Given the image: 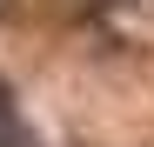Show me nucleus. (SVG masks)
I'll return each instance as SVG.
<instances>
[{"label":"nucleus","mask_w":154,"mask_h":147,"mask_svg":"<svg viewBox=\"0 0 154 147\" xmlns=\"http://www.w3.org/2000/svg\"><path fill=\"white\" fill-rule=\"evenodd\" d=\"M0 147H20V127H14V114H7V100H0Z\"/></svg>","instance_id":"f257e3e1"}]
</instances>
